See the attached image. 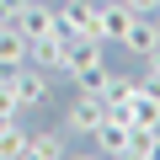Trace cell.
Wrapping results in <instances>:
<instances>
[{
	"mask_svg": "<svg viewBox=\"0 0 160 160\" xmlns=\"http://www.w3.org/2000/svg\"><path fill=\"white\" fill-rule=\"evenodd\" d=\"M133 16H160V0H123Z\"/></svg>",
	"mask_w": 160,
	"mask_h": 160,
	"instance_id": "17",
	"label": "cell"
},
{
	"mask_svg": "<svg viewBox=\"0 0 160 160\" xmlns=\"http://www.w3.org/2000/svg\"><path fill=\"white\" fill-rule=\"evenodd\" d=\"M6 75V86H11V96L22 102V107H43L48 102V69H38V64H16V69H0Z\"/></svg>",
	"mask_w": 160,
	"mask_h": 160,
	"instance_id": "2",
	"label": "cell"
},
{
	"mask_svg": "<svg viewBox=\"0 0 160 160\" xmlns=\"http://www.w3.org/2000/svg\"><path fill=\"white\" fill-rule=\"evenodd\" d=\"M128 128H160V91H149L139 80V91L128 102Z\"/></svg>",
	"mask_w": 160,
	"mask_h": 160,
	"instance_id": "8",
	"label": "cell"
},
{
	"mask_svg": "<svg viewBox=\"0 0 160 160\" xmlns=\"http://www.w3.org/2000/svg\"><path fill=\"white\" fill-rule=\"evenodd\" d=\"M128 22H133V11L123 6V0H102V11H96V38H102V43H123Z\"/></svg>",
	"mask_w": 160,
	"mask_h": 160,
	"instance_id": "7",
	"label": "cell"
},
{
	"mask_svg": "<svg viewBox=\"0 0 160 160\" xmlns=\"http://www.w3.org/2000/svg\"><path fill=\"white\" fill-rule=\"evenodd\" d=\"M59 32L64 38H96V11L102 0H59Z\"/></svg>",
	"mask_w": 160,
	"mask_h": 160,
	"instance_id": "3",
	"label": "cell"
},
{
	"mask_svg": "<svg viewBox=\"0 0 160 160\" xmlns=\"http://www.w3.org/2000/svg\"><path fill=\"white\" fill-rule=\"evenodd\" d=\"M27 155V128L22 123H0V160H22Z\"/></svg>",
	"mask_w": 160,
	"mask_h": 160,
	"instance_id": "14",
	"label": "cell"
},
{
	"mask_svg": "<svg viewBox=\"0 0 160 160\" xmlns=\"http://www.w3.org/2000/svg\"><path fill=\"white\" fill-rule=\"evenodd\" d=\"M144 75H149V80H160V43L144 53Z\"/></svg>",
	"mask_w": 160,
	"mask_h": 160,
	"instance_id": "18",
	"label": "cell"
},
{
	"mask_svg": "<svg viewBox=\"0 0 160 160\" xmlns=\"http://www.w3.org/2000/svg\"><path fill=\"white\" fill-rule=\"evenodd\" d=\"M102 118H107V102H102L91 86H80V96L64 107V128H69V133H96Z\"/></svg>",
	"mask_w": 160,
	"mask_h": 160,
	"instance_id": "4",
	"label": "cell"
},
{
	"mask_svg": "<svg viewBox=\"0 0 160 160\" xmlns=\"http://www.w3.org/2000/svg\"><path fill=\"white\" fill-rule=\"evenodd\" d=\"M107 107H128L133 102V91H139V80L133 75H112V69H102V80H96V86H91Z\"/></svg>",
	"mask_w": 160,
	"mask_h": 160,
	"instance_id": "9",
	"label": "cell"
},
{
	"mask_svg": "<svg viewBox=\"0 0 160 160\" xmlns=\"http://www.w3.org/2000/svg\"><path fill=\"white\" fill-rule=\"evenodd\" d=\"M22 112H27V107L11 96V86H6V80H0V123H22Z\"/></svg>",
	"mask_w": 160,
	"mask_h": 160,
	"instance_id": "16",
	"label": "cell"
},
{
	"mask_svg": "<svg viewBox=\"0 0 160 160\" xmlns=\"http://www.w3.org/2000/svg\"><path fill=\"white\" fill-rule=\"evenodd\" d=\"M27 155L32 160H59L64 155V133H53V128L48 133H27Z\"/></svg>",
	"mask_w": 160,
	"mask_h": 160,
	"instance_id": "13",
	"label": "cell"
},
{
	"mask_svg": "<svg viewBox=\"0 0 160 160\" xmlns=\"http://www.w3.org/2000/svg\"><path fill=\"white\" fill-rule=\"evenodd\" d=\"M48 6H53V0H48Z\"/></svg>",
	"mask_w": 160,
	"mask_h": 160,
	"instance_id": "19",
	"label": "cell"
},
{
	"mask_svg": "<svg viewBox=\"0 0 160 160\" xmlns=\"http://www.w3.org/2000/svg\"><path fill=\"white\" fill-rule=\"evenodd\" d=\"M91 139H96L102 155H128V123H123V118H102Z\"/></svg>",
	"mask_w": 160,
	"mask_h": 160,
	"instance_id": "11",
	"label": "cell"
},
{
	"mask_svg": "<svg viewBox=\"0 0 160 160\" xmlns=\"http://www.w3.org/2000/svg\"><path fill=\"white\" fill-rule=\"evenodd\" d=\"M64 53H69V38L64 32H48V38H32L27 43V64L48 69V75H64Z\"/></svg>",
	"mask_w": 160,
	"mask_h": 160,
	"instance_id": "6",
	"label": "cell"
},
{
	"mask_svg": "<svg viewBox=\"0 0 160 160\" xmlns=\"http://www.w3.org/2000/svg\"><path fill=\"white\" fill-rule=\"evenodd\" d=\"M16 64H27V38L16 27H0V69H16Z\"/></svg>",
	"mask_w": 160,
	"mask_h": 160,
	"instance_id": "12",
	"label": "cell"
},
{
	"mask_svg": "<svg viewBox=\"0 0 160 160\" xmlns=\"http://www.w3.org/2000/svg\"><path fill=\"white\" fill-rule=\"evenodd\" d=\"M155 43H160V22H155V16H133V22H128V32H123V48L144 59Z\"/></svg>",
	"mask_w": 160,
	"mask_h": 160,
	"instance_id": "10",
	"label": "cell"
},
{
	"mask_svg": "<svg viewBox=\"0 0 160 160\" xmlns=\"http://www.w3.org/2000/svg\"><path fill=\"white\" fill-rule=\"evenodd\" d=\"M16 32L32 43V38H48V32H59V11L48 6V0H22L16 6Z\"/></svg>",
	"mask_w": 160,
	"mask_h": 160,
	"instance_id": "5",
	"label": "cell"
},
{
	"mask_svg": "<svg viewBox=\"0 0 160 160\" xmlns=\"http://www.w3.org/2000/svg\"><path fill=\"white\" fill-rule=\"evenodd\" d=\"M102 38H69V53H64V75L75 86H96L102 80Z\"/></svg>",
	"mask_w": 160,
	"mask_h": 160,
	"instance_id": "1",
	"label": "cell"
},
{
	"mask_svg": "<svg viewBox=\"0 0 160 160\" xmlns=\"http://www.w3.org/2000/svg\"><path fill=\"white\" fill-rule=\"evenodd\" d=\"M128 155H160V128H128Z\"/></svg>",
	"mask_w": 160,
	"mask_h": 160,
	"instance_id": "15",
	"label": "cell"
}]
</instances>
